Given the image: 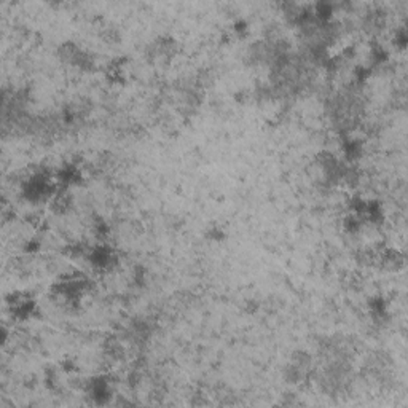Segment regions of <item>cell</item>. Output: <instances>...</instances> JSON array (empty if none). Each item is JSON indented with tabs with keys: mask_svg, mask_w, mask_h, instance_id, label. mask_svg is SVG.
Here are the masks:
<instances>
[{
	"mask_svg": "<svg viewBox=\"0 0 408 408\" xmlns=\"http://www.w3.org/2000/svg\"><path fill=\"white\" fill-rule=\"evenodd\" d=\"M6 305H8L11 317L18 319V321H24L30 316L35 314L37 305L34 297L29 292H15L6 298Z\"/></svg>",
	"mask_w": 408,
	"mask_h": 408,
	"instance_id": "6da1fadb",
	"label": "cell"
},
{
	"mask_svg": "<svg viewBox=\"0 0 408 408\" xmlns=\"http://www.w3.org/2000/svg\"><path fill=\"white\" fill-rule=\"evenodd\" d=\"M88 260L89 264H91L96 270H110L115 265H117L118 261V255L115 252V249H112L106 242H99L98 246L94 247H89V252H88Z\"/></svg>",
	"mask_w": 408,
	"mask_h": 408,
	"instance_id": "7a4b0ae2",
	"label": "cell"
},
{
	"mask_svg": "<svg viewBox=\"0 0 408 408\" xmlns=\"http://www.w3.org/2000/svg\"><path fill=\"white\" fill-rule=\"evenodd\" d=\"M88 394L89 397L94 400V404H107L112 397L110 381H108L106 376H99V378L91 380L88 382Z\"/></svg>",
	"mask_w": 408,
	"mask_h": 408,
	"instance_id": "3957f363",
	"label": "cell"
}]
</instances>
